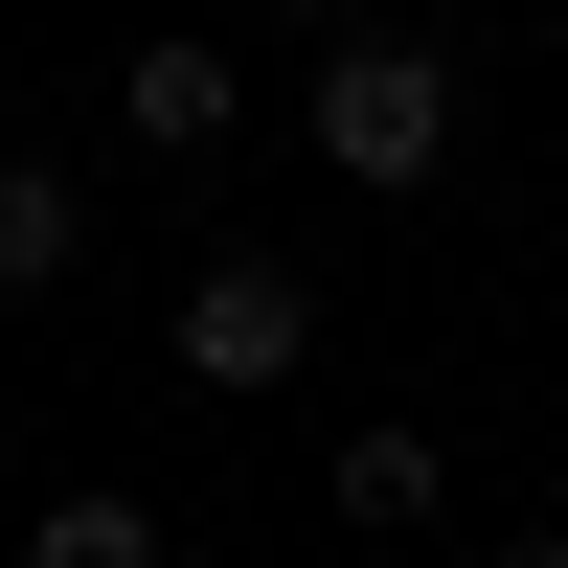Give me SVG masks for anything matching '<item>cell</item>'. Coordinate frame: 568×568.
I'll use <instances>...</instances> for the list:
<instances>
[{
    "label": "cell",
    "mask_w": 568,
    "mask_h": 568,
    "mask_svg": "<svg viewBox=\"0 0 568 568\" xmlns=\"http://www.w3.org/2000/svg\"><path fill=\"white\" fill-rule=\"evenodd\" d=\"M318 160H342V182H433L455 160V69H433V45H318Z\"/></svg>",
    "instance_id": "6da1fadb"
},
{
    "label": "cell",
    "mask_w": 568,
    "mask_h": 568,
    "mask_svg": "<svg viewBox=\"0 0 568 568\" xmlns=\"http://www.w3.org/2000/svg\"><path fill=\"white\" fill-rule=\"evenodd\" d=\"M296 364H318L296 251H205V273H182V387H227V409H251V387H296Z\"/></svg>",
    "instance_id": "7a4b0ae2"
},
{
    "label": "cell",
    "mask_w": 568,
    "mask_h": 568,
    "mask_svg": "<svg viewBox=\"0 0 568 568\" xmlns=\"http://www.w3.org/2000/svg\"><path fill=\"white\" fill-rule=\"evenodd\" d=\"M69 251H91V182L69 160H0V296H69Z\"/></svg>",
    "instance_id": "3957f363"
},
{
    "label": "cell",
    "mask_w": 568,
    "mask_h": 568,
    "mask_svg": "<svg viewBox=\"0 0 568 568\" xmlns=\"http://www.w3.org/2000/svg\"><path fill=\"white\" fill-rule=\"evenodd\" d=\"M114 114L160 136V160H205V136H227V45H136V69H114Z\"/></svg>",
    "instance_id": "277c9868"
},
{
    "label": "cell",
    "mask_w": 568,
    "mask_h": 568,
    "mask_svg": "<svg viewBox=\"0 0 568 568\" xmlns=\"http://www.w3.org/2000/svg\"><path fill=\"white\" fill-rule=\"evenodd\" d=\"M342 524H433V433H342Z\"/></svg>",
    "instance_id": "5b68a950"
},
{
    "label": "cell",
    "mask_w": 568,
    "mask_h": 568,
    "mask_svg": "<svg viewBox=\"0 0 568 568\" xmlns=\"http://www.w3.org/2000/svg\"><path fill=\"white\" fill-rule=\"evenodd\" d=\"M23 568H160V524H136V500H45Z\"/></svg>",
    "instance_id": "8992f818"
},
{
    "label": "cell",
    "mask_w": 568,
    "mask_h": 568,
    "mask_svg": "<svg viewBox=\"0 0 568 568\" xmlns=\"http://www.w3.org/2000/svg\"><path fill=\"white\" fill-rule=\"evenodd\" d=\"M478 568H568V524H524V546H478Z\"/></svg>",
    "instance_id": "52a82bcc"
}]
</instances>
